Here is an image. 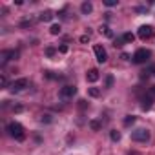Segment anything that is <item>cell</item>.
<instances>
[{
	"mask_svg": "<svg viewBox=\"0 0 155 155\" xmlns=\"http://www.w3.org/2000/svg\"><path fill=\"white\" fill-rule=\"evenodd\" d=\"M131 139L135 142H148L150 140V131L146 128H139V130L131 131Z\"/></svg>",
	"mask_w": 155,
	"mask_h": 155,
	"instance_id": "3957f363",
	"label": "cell"
},
{
	"mask_svg": "<svg viewBox=\"0 0 155 155\" xmlns=\"http://www.w3.org/2000/svg\"><path fill=\"white\" fill-rule=\"evenodd\" d=\"M133 122H135V117H133V115H128V117L124 119V126H131Z\"/></svg>",
	"mask_w": 155,
	"mask_h": 155,
	"instance_id": "d6986e66",
	"label": "cell"
},
{
	"mask_svg": "<svg viewBox=\"0 0 155 155\" xmlns=\"http://www.w3.org/2000/svg\"><path fill=\"white\" fill-rule=\"evenodd\" d=\"M122 40H124V44H131L135 40V35L133 33H124L122 35Z\"/></svg>",
	"mask_w": 155,
	"mask_h": 155,
	"instance_id": "4fadbf2b",
	"label": "cell"
},
{
	"mask_svg": "<svg viewBox=\"0 0 155 155\" xmlns=\"http://www.w3.org/2000/svg\"><path fill=\"white\" fill-rule=\"evenodd\" d=\"M99 77H101V75H99V69H90V71L86 73V81H88V82H97Z\"/></svg>",
	"mask_w": 155,
	"mask_h": 155,
	"instance_id": "9c48e42d",
	"label": "cell"
},
{
	"mask_svg": "<svg viewBox=\"0 0 155 155\" xmlns=\"http://www.w3.org/2000/svg\"><path fill=\"white\" fill-rule=\"evenodd\" d=\"M8 131H9V135H11L15 140H24V139H26L24 126L18 124V122H9V124H8Z\"/></svg>",
	"mask_w": 155,
	"mask_h": 155,
	"instance_id": "6da1fadb",
	"label": "cell"
},
{
	"mask_svg": "<svg viewBox=\"0 0 155 155\" xmlns=\"http://www.w3.org/2000/svg\"><path fill=\"white\" fill-rule=\"evenodd\" d=\"M0 84H2V88H9V84H8V79H6L4 75L0 77Z\"/></svg>",
	"mask_w": 155,
	"mask_h": 155,
	"instance_id": "ffe728a7",
	"label": "cell"
},
{
	"mask_svg": "<svg viewBox=\"0 0 155 155\" xmlns=\"http://www.w3.org/2000/svg\"><path fill=\"white\" fill-rule=\"evenodd\" d=\"M46 55H48V57H53V55H55V48H48V49H46Z\"/></svg>",
	"mask_w": 155,
	"mask_h": 155,
	"instance_id": "603a6c76",
	"label": "cell"
},
{
	"mask_svg": "<svg viewBox=\"0 0 155 155\" xmlns=\"http://www.w3.org/2000/svg\"><path fill=\"white\" fill-rule=\"evenodd\" d=\"M81 11H82L84 15H88V13H91V11H93V6H91V2H84V4L81 6Z\"/></svg>",
	"mask_w": 155,
	"mask_h": 155,
	"instance_id": "7c38bea8",
	"label": "cell"
},
{
	"mask_svg": "<svg viewBox=\"0 0 155 155\" xmlns=\"http://www.w3.org/2000/svg\"><path fill=\"white\" fill-rule=\"evenodd\" d=\"M110 139H111L113 142H119V140H120V131H117V130H111V131H110Z\"/></svg>",
	"mask_w": 155,
	"mask_h": 155,
	"instance_id": "5bb4252c",
	"label": "cell"
},
{
	"mask_svg": "<svg viewBox=\"0 0 155 155\" xmlns=\"http://www.w3.org/2000/svg\"><path fill=\"white\" fill-rule=\"evenodd\" d=\"M104 6H108V8H113V6H117V0H106V2H104Z\"/></svg>",
	"mask_w": 155,
	"mask_h": 155,
	"instance_id": "44dd1931",
	"label": "cell"
},
{
	"mask_svg": "<svg viewBox=\"0 0 155 155\" xmlns=\"http://www.w3.org/2000/svg\"><path fill=\"white\" fill-rule=\"evenodd\" d=\"M40 120H42V122H51V115H42Z\"/></svg>",
	"mask_w": 155,
	"mask_h": 155,
	"instance_id": "cb8c5ba5",
	"label": "cell"
},
{
	"mask_svg": "<svg viewBox=\"0 0 155 155\" xmlns=\"http://www.w3.org/2000/svg\"><path fill=\"white\" fill-rule=\"evenodd\" d=\"M93 51H95V57H97V62H99V64H104V62L108 60V53H106V49H104L101 44H97V46L93 48Z\"/></svg>",
	"mask_w": 155,
	"mask_h": 155,
	"instance_id": "ba28073f",
	"label": "cell"
},
{
	"mask_svg": "<svg viewBox=\"0 0 155 155\" xmlns=\"http://www.w3.org/2000/svg\"><path fill=\"white\" fill-rule=\"evenodd\" d=\"M150 91H151V95H155V86H151V90H150Z\"/></svg>",
	"mask_w": 155,
	"mask_h": 155,
	"instance_id": "f1b7e54d",
	"label": "cell"
},
{
	"mask_svg": "<svg viewBox=\"0 0 155 155\" xmlns=\"http://www.w3.org/2000/svg\"><path fill=\"white\" fill-rule=\"evenodd\" d=\"M18 57V51H15V49H6V51H2L0 53V64H6L8 60H15Z\"/></svg>",
	"mask_w": 155,
	"mask_h": 155,
	"instance_id": "52a82bcc",
	"label": "cell"
},
{
	"mask_svg": "<svg viewBox=\"0 0 155 155\" xmlns=\"http://www.w3.org/2000/svg\"><path fill=\"white\" fill-rule=\"evenodd\" d=\"M101 33H104L108 38H113V31H111L108 26H101Z\"/></svg>",
	"mask_w": 155,
	"mask_h": 155,
	"instance_id": "9a60e30c",
	"label": "cell"
},
{
	"mask_svg": "<svg viewBox=\"0 0 155 155\" xmlns=\"http://www.w3.org/2000/svg\"><path fill=\"white\" fill-rule=\"evenodd\" d=\"M88 40H90V35H82V37H81V42H82V44H86Z\"/></svg>",
	"mask_w": 155,
	"mask_h": 155,
	"instance_id": "d4e9b609",
	"label": "cell"
},
{
	"mask_svg": "<svg viewBox=\"0 0 155 155\" xmlns=\"http://www.w3.org/2000/svg\"><path fill=\"white\" fill-rule=\"evenodd\" d=\"M90 128L95 130V131H99L102 128V124H101V120H90Z\"/></svg>",
	"mask_w": 155,
	"mask_h": 155,
	"instance_id": "e0dca14e",
	"label": "cell"
},
{
	"mask_svg": "<svg viewBox=\"0 0 155 155\" xmlns=\"http://www.w3.org/2000/svg\"><path fill=\"white\" fill-rule=\"evenodd\" d=\"M53 17H55V15H53V11H44V13H40V17H38V18H40L42 22H49V20H53Z\"/></svg>",
	"mask_w": 155,
	"mask_h": 155,
	"instance_id": "30bf717a",
	"label": "cell"
},
{
	"mask_svg": "<svg viewBox=\"0 0 155 155\" xmlns=\"http://www.w3.org/2000/svg\"><path fill=\"white\" fill-rule=\"evenodd\" d=\"M111 86H113V77L110 75L108 79H106V88H111Z\"/></svg>",
	"mask_w": 155,
	"mask_h": 155,
	"instance_id": "7402d4cb",
	"label": "cell"
},
{
	"mask_svg": "<svg viewBox=\"0 0 155 155\" xmlns=\"http://www.w3.org/2000/svg\"><path fill=\"white\" fill-rule=\"evenodd\" d=\"M49 33H51V35H58V33H60V26H58V24H53V26L49 28Z\"/></svg>",
	"mask_w": 155,
	"mask_h": 155,
	"instance_id": "ac0fdd59",
	"label": "cell"
},
{
	"mask_svg": "<svg viewBox=\"0 0 155 155\" xmlns=\"http://www.w3.org/2000/svg\"><path fill=\"white\" fill-rule=\"evenodd\" d=\"M150 57H151V51L140 48V49H137V51L133 53V62H135V64H144V62L150 60Z\"/></svg>",
	"mask_w": 155,
	"mask_h": 155,
	"instance_id": "7a4b0ae2",
	"label": "cell"
},
{
	"mask_svg": "<svg viewBox=\"0 0 155 155\" xmlns=\"http://www.w3.org/2000/svg\"><path fill=\"white\" fill-rule=\"evenodd\" d=\"M151 104H153V99H151V97H144V99H142L140 108H142V110H150V108H151Z\"/></svg>",
	"mask_w": 155,
	"mask_h": 155,
	"instance_id": "8fae6325",
	"label": "cell"
},
{
	"mask_svg": "<svg viewBox=\"0 0 155 155\" xmlns=\"http://www.w3.org/2000/svg\"><path fill=\"white\" fill-rule=\"evenodd\" d=\"M88 95L97 99V97H101V90H99V88H90V90H88Z\"/></svg>",
	"mask_w": 155,
	"mask_h": 155,
	"instance_id": "2e32d148",
	"label": "cell"
},
{
	"mask_svg": "<svg viewBox=\"0 0 155 155\" xmlns=\"http://www.w3.org/2000/svg\"><path fill=\"white\" fill-rule=\"evenodd\" d=\"M58 51H60V53H68V46H66V44H62V46L58 48Z\"/></svg>",
	"mask_w": 155,
	"mask_h": 155,
	"instance_id": "484cf974",
	"label": "cell"
},
{
	"mask_svg": "<svg viewBox=\"0 0 155 155\" xmlns=\"http://www.w3.org/2000/svg\"><path fill=\"white\" fill-rule=\"evenodd\" d=\"M79 102H81V104H79V106H81V108H82V110H84V108H86V101H79Z\"/></svg>",
	"mask_w": 155,
	"mask_h": 155,
	"instance_id": "83f0119b",
	"label": "cell"
},
{
	"mask_svg": "<svg viewBox=\"0 0 155 155\" xmlns=\"http://www.w3.org/2000/svg\"><path fill=\"white\" fill-rule=\"evenodd\" d=\"M75 93H77V88H75V86H64V88H60L58 97H60L62 101H69V99H73Z\"/></svg>",
	"mask_w": 155,
	"mask_h": 155,
	"instance_id": "8992f818",
	"label": "cell"
},
{
	"mask_svg": "<svg viewBox=\"0 0 155 155\" xmlns=\"http://www.w3.org/2000/svg\"><path fill=\"white\" fill-rule=\"evenodd\" d=\"M28 86H29V81H28V79H18V81H13L8 90H9L11 93H18V91H22V90H26Z\"/></svg>",
	"mask_w": 155,
	"mask_h": 155,
	"instance_id": "277c9868",
	"label": "cell"
},
{
	"mask_svg": "<svg viewBox=\"0 0 155 155\" xmlns=\"http://www.w3.org/2000/svg\"><path fill=\"white\" fill-rule=\"evenodd\" d=\"M120 58H124V60H130V55H128V53H122V55H120Z\"/></svg>",
	"mask_w": 155,
	"mask_h": 155,
	"instance_id": "4316f807",
	"label": "cell"
},
{
	"mask_svg": "<svg viewBox=\"0 0 155 155\" xmlns=\"http://www.w3.org/2000/svg\"><path fill=\"white\" fill-rule=\"evenodd\" d=\"M153 33H155V29H153V26H150V24H146V26H140V28H139V31H137L139 38H142V40H146V38H151V37H153Z\"/></svg>",
	"mask_w": 155,
	"mask_h": 155,
	"instance_id": "5b68a950",
	"label": "cell"
}]
</instances>
